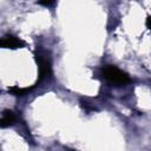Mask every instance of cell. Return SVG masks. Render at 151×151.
<instances>
[{
    "instance_id": "obj_2",
    "label": "cell",
    "mask_w": 151,
    "mask_h": 151,
    "mask_svg": "<svg viewBox=\"0 0 151 151\" xmlns=\"http://www.w3.org/2000/svg\"><path fill=\"white\" fill-rule=\"evenodd\" d=\"M37 60L39 65V81H40L47 78L48 76H51L52 68H51V63L48 61V59L42 58L41 55H37Z\"/></svg>"
},
{
    "instance_id": "obj_1",
    "label": "cell",
    "mask_w": 151,
    "mask_h": 151,
    "mask_svg": "<svg viewBox=\"0 0 151 151\" xmlns=\"http://www.w3.org/2000/svg\"><path fill=\"white\" fill-rule=\"evenodd\" d=\"M101 73L104 76L105 79H107L110 83L120 86V85H125L127 83H130V78L129 76L123 72L122 70H119L118 67L113 66V65H106L103 67Z\"/></svg>"
},
{
    "instance_id": "obj_5",
    "label": "cell",
    "mask_w": 151,
    "mask_h": 151,
    "mask_svg": "<svg viewBox=\"0 0 151 151\" xmlns=\"http://www.w3.org/2000/svg\"><path fill=\"white\" fill-rule=\"evenodd\" d=\"M31 88H28V87H11V88H8V92H11L13 96H24L27 91H29Z\"/></svg>"
},
{
    "instance_id": "obj_6",
    "label": "cell",
    "mask_w": 151,
    "mask_h": 151,
    "mask_svg": "<svg viewBox=\"0 0 151 151\" xmlns=\"http://www.w3.org/2000/svg\"><path fill=\"white\" fill-rule=\"evenodd\" d=\"M38 4L42 5V6H52V5H54V1H39Z\"/></svg>"
},
{
    "instance_id": "obj_7",
    "label": "cell",
    "mask_w": 151,
    "mask_h": 151,
    "mask_svg": "<svg viewBox=\"0 0 151 151\" xmlns=\"http://www.w3.org/2000/svg\"><path fill=\"white\" fill-rule=\"evenodd\" d=\"M146 26L151 29V18H147V20H146Z\"/></svg>"
},
{
    "instance_id": "obj_4",
    "label": "cell",
    "mask_w": 151,
    "mask_h": 151,
    "mask_svg": "<svg viewBox=\"0 0 151 151\" xmlns=\"http://www.w3.org/2000/svg\"><path fill=\"white\" fill-rule=\"evenodd\" d=\"M15 122V116L12 111L9 110H6L4 111L2 113V117H1V120H0V125L1 127H8L11 125H13Z\"/></svg>"
},
{
    "instance_id": "obj_3",
    "label": "cell",
    "mask_w": 151,
    "mask_h": 151,
    "mask_svg": "<svg viewBox=\"0 0 151 151\" xmlns=\"http://www.w3.org/2000/svg\"><path fill=\"white\" fill-rule=\"evenodd\" d=\"M0 45L4 48H19V47L24 46V42L19 38H17L15 35L6 34V35L2 37V39L0 41Z\"/></svg>"
}]
</instances>
